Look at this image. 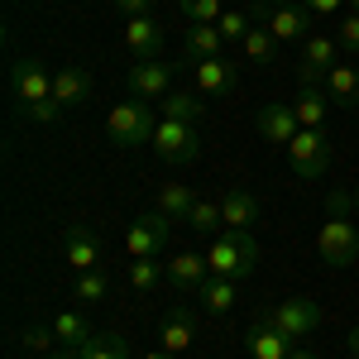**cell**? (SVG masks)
<instances>
[{
    "mask_svg": "<svg viewBox=\"0 0 359 359\" xmlns=\"http://www.w3.org/2000/svg\"><path fill=\"white\" fill-rule=\"evenodd\" d=\"M206 264H211L216 278L245 283V278L259 273V240H254L249 230H221L216 245H211V254H206Z\"/></svg>",
    "mask_w": 359,
    "mask_h": 359,
    "instance_id": "6da1fadb",
    "label": "cell"
},
{
    "mask_svg": "<svg viewBox=\"0 0 359 359\" xmlns=\"http://www.w3.org/2000/svg\"><path fill=\"white\" fill-rule=\"evenodd\" d=\"M158 106H149L144 96H125L120 106H111L106 115V135L120 144V149H135V144H154V130H158Z\"/></svg>",
    "mask_w": 359,
    "mask_h": 359,
    "instance_id": "7a4b0ae2",
    "label": "cell"
},
{
    "mask_svg": "<svg viewBox=\"0 0 359 359\" xmlns=\"http://www.w3.org/2000/svg\"><path fill=\"white\" fill-rule=\"evenodd\" d=\"M316 254L331 264V269H350L359 259V225L355 216H326L321 235H316Z\"/></svg>",
    "mask_w": 359,
    "mask_h": 359,
    "instance_id": "3957f363",
    "label": "cell"
},
{
    "mask_svg": "<svg viewBox=\"0 0 359 359\" xmlns=\"http://www.w3.org/2000/svg\"><path fill=\"white\" fill-rule=\"evenodd\" d=\"M287 163L297 177H326L331 168V135L326 130H297V139L287 144Z\"/></svg>",
    "mask_w": 359,
    "mask_h": 359,
    "instance_id": "277c9868",
    "label": "cell"
},
{
    "mask_svg": "<svg viewBox=\"0 0 359 359\" xmlns=\"http://www.w3.org/2000/svg\"><path fill=\"white\" fill-rule=\"evenodd\" d=\"M154 154L163 163H192L201 154V135L196 125H182V120H163L158 115V130H154Z\"/></svg>",
    "mask_w": 359,
    "mask_h": 359,
    "instance_id": "5b68a950",
    "label": "cell"
},
{
    "mask_svg": "<svg viewBox=\"0 0 359 359\" xmlns=\"http://www.w3.org/2000/svg\"><path fill=\"white\" fill-rule=\"evenodd\" d=\"M264 321H269L273 331H283L287 340H297V335H311L316 326H321V306L306 302V297H287V302L269 306V311H264Z\"/></svg>",
    "mask_w": 359,
    "mask_h": 359,
    "instance_id": "8992f818",
    "label": "cell"
},
{
    "mask_svg": "<svg viewBox=\"0 0 359 359\" xmlns=\"http://www.w3.org/2000/svg\"><path fill=\"white\" fill-rule=\"evenodd\" d=\"M10 91H15V101L29 111V106H39V101L53 96V72L43 62H34V57H20L10 67Z\"/></svg>",
    "mask_w": 359,
    "mask_h": 359,
    "instance_id": "52a82bcc",
    "label": "cell"
},
{
    "mask_svg": "<svg viewBox=\"0 0 359 359\" xmlns=\"http://www.w3.org/2000/svg\"><path fill=\"white\" fill-rule=\"evenodd\" d=\"M168 230H172V221H168L163 211L139 216V221L125 230V254H130V259H154V254L168 245Z\"/></svg>",
    "mask_w": 359,
    "mask_h": 359,
    "instance_id": "ba28073f",
    "label": "cell"
},
{
    "mask_svg": "<svg viewBox=\"0 0 359 359\" xmlns=\"http://www.w3.org/2000/svg\"><path fill=\"white\" fill-rule=\"evenodd\" d=\"M335 39H326V34H311V39H302V62H297V77H302V86H321L326 82V72L335 67Z\"/></svg>",
    "mask_w": 359,
    "mask_h": 359,
    "instance_id": "9c48e42d",
    "label": "cell"
},
{
    "mask_svg": "<svg viewBox=\"0 0 359 359\" xmlns=\"http://www.w3.org/2000/svg\"><path fill=\"white\" fill-rule=\"evenodd\" d=\"M130 96H144V101H163L168 91H172V67L168 62H158V57H144V62H135L130 67Z\"/></svg>",
    "mask_w": 359,
    "mask_h": 359,
    "instance_id": "30bf717a",
    "label": "cell"
},
{
    "mask_svg": "<svg viewBox=\"0 0 359 359\" xmlns=\"http://www.w3.org/2000/svg\"><path fill=\"white\" fill-rule=\"evenodd\" d=\"M264 15V29L273 34L278 43H297V39H311V10L306 5H278V10H259Z\"/></svg>",
    "mask_w": 359,
    "mask_h": 359,
    "instance_id": "8fae6325",
    "label": "cell"
},
{
    "mask_svg": "<svg viewBox=\"0 0 359 359\" xmlns=\"http://www.w3.org/2000/svg\"><path fill=\"white\" fill-rule=\"evenodd\" d=\"M101 259H106V249L96 240V230H91V225H72V230H67V269L91 273V269H101Z\"/></svg>",
    "mask_w": 359,
    "mask_h": 359,
    "instance_id": "7c38bea8",
    "label": "cell"
},
{
    "mask_svg": "<svg viewBox=\"0 0 359 359\" xmlns=\"http://www.w3.org/2000/svg\"><path fill=\"white\" fill-rule=\"evenodd\" d=\"M297 111L292 106H283V101H269V106H259V135L269 139V144H292L297 139Z\"/></svg>",
    "mask_w": 359,
    "mask_h": 359,
    "instance_id": "4fadbf2b",
    "label": "cell"
},
{
    "mask_svg": "<svg viewBox=\"0 0 359 359\" xmlns=\"http://www.w3.org/2000/svg\"><path fill=\"white\" fill-rule=\"evenodd\" d=\"M245 350H249V359H287L292 355V340H287L283 331H273V326L259 316V321L245 331Z\"/></svg>",
    "mask_w": 359,
    "mask_h": 359,
    "instance_id": "5bb4252c",
    "label": "cell"
},
{
    "mask_svg": "<svg viewBox=\"0 0 359 359\" xmlns=\"http://www.w3.org/2000/svg\"><path fill=\"white\" fill-rule=\"evenodd\" d=\"M53 101L62 111L86 106V101H91V72H86V67H57L53 72Z\"/></svg>",
    "mask_w": 359,
    "mask_h": 359,
    "instance_id": "9a60e30c",
    "label": "cell"
},
{
    "mask_svg": "<svg viewBox=\"0 0 359 359\" xmlns=\"http://www.w3.org/2000/svg\"><path fill=\"white\" fill-rule=\"evenodd\" d=\"M206 278H211V264H206V254H192V249H182L177 259H168V283H172L177 292H196Z\"/></svg>",
    "mask_w": 359,
    "mask_h": 359,
    "instance_id": "2e32d148",
    "label": "cell"
},
{
    "mask_svg": "<svg viewBox=\"0 0 359 359\" xmlns=\"http://www.w3.org/2000/svg\"><path fill=\"white\" fill-rule=\"evenodd\" d=\"M192 82L201 96H225L230 86H235V62H225V57H201L192 62Z\"/></svg>",
    "mask_w": 359,
    "mask_h": 359,
    "instance_id": "e0dca14e",
    "label": "cell"
},
{
    "mask_svg": "<svg viewBox=\"0 0 359 359\" xmlns=\"http://www.w3.org/2000/svg\"><path fill=\"white\" fill-rule=\"evenodd\" d=\"M196 340V326L192 316L177 306V311H168L163 321H158V350H168V355H182V350H192Z\"/></svg>",
    "mask_w": 359,
    "mask_h": 359,
    "instance_id": "ac0fdd59",
    "label": "cell"
},
{
    "mask_svg": "<svg viewBox=\"0 0 359 359\" xmlns=\"http://www.w3.org/2000/svg\"><path fill=\"white\" fill-rule=\"evenodd\" d=\"M221 216H225V230H249V225L259 221V196L249 192V187H230L221 196Z\"/></svg>",
    "mask_w": 359,
    "mask_h": 359,
    "instance_id": "d6986e66",
    "label": "cell"
},
{
    "mask_svg": "<svg viewBox=\"0 0 359 359\" xmlns=\"http://www.w3.org/2000/svg\"><path fill=\"white\" fill-rule=\"evenodd\" d=\"M125 48L144 62V57H158V48H163V29L154 25L149 15H139V20H125Z\"/></svg>",
    "mask_w": 359,
    "mask_h": 359,
    "instance_id": "ffe728a7",
    "label": "cell"
},
{
    "mask_svg": "<svg viewBox=\"0 0 359 359\" xmlns=\"http://www.w3.org/2000/svg\"><path fill=\"white\" fill-rule=\"evenodd\" d=\"M326 106H331L326 86H302V91H297V101H292L297 125H302V130H321V125H326Z\"/></svg>",
    "mask_w": 359,
    "mask_h": 359,
    "instance_id": "44dd1931",
    "label": "cell"
},
{
    "mask_svg": "<svg viewBox=\"0 0 359 359\" xmlns=\"http://www.w3.org/2000/svg\"><path fill=\"white\" fill-rule=\"evenodd\" d=\"M326 96H331V106H359V72L350 62H335L326 72Z\"/></svg>",
    "mask_w": 359,
    "mask_h": 359,
    "instance_id": "7402d4cb",
    "label": "cell"
},
{
    "mask_svg": "<svg viewBox=\"0 0 359 359\" xmlns=\"http://www.w3.org/2000/svg\"><path fill=\"white\" fill-rule=\"evenodd\" d=\"M235 287H240L235 278H216V273H211L206 283H201V287H196V297H201V306H206L211 316H225V311L235 306V297H240Z\"/></svg>",
    "mask_w": 359,
    "mask_h": 359,
    "instance_id": "603a6c76",
    "label": "cell"
},
{
    "mask_svg": "<svg viewBox=\"0 0 359 359\" xmlns=\"http://www.w3.org/2000/svg\"><path fill=\"white\" fill-rule=\"evenodd\" d=\"M221 25H192L187 34H182V48H187V57L192 62H201V57H221Z\"/></svg>",
    "mask_w": 359,
    "mask_h": 359,
    "instance_id": "cb8c5ba5",
    "label": "cell"
},
{
    "mask_svg": "<svg viewBox=\"0 0 359 359\" xmlns=\"http://www.w3.org/2000/svg\"><path fill=\"white\" fill-rule=\"evenodd\" d=\"M206 111L201 106V91H168L158 101V115L163 120H182V125H196V115Z\"/></svg>",
    "mask_w": 359,
    "mask_h": 359,
    "instance_id": "d4e9b609",
    "label": "cell"
},
{
    "mask_svg": "<svg viewBox=\"0 0 359 359\" xmlns=\"http://www.w3.org/2000/svg\"><path fill=\"white\" fill-rule=\"evenodd\" d=\"M192 206H196V196H192L187 182H163V187H158V211H163L168 221H187Z\"/></svg>",
    "mask_w": 359,
    "mask_h": 359,
    "instance_id": "484cf974",
    "label": "cell"
},
{
    "mask_svg": "<svg viewBox=\"0 0 359 359\" xmlns=\"http://www.w3.org/2000/svg\"><path fill=\"white\" fill-rule=\"evenodd\" d=\"M53 331H57V345H67V350H82L86 340H91V321H86L82 311H62V316H57L53 321Z\"/></svg>",
    "mask_w": 359,
    "mask_h": 359,
    "instance_id": "4316f807",
    "label": "cell"
},
{
    "mask_svg": "<svg viewBox=\"0 0 359 359\" xmlns=\"http://www.w3.org/2000/svg\"><path fill=\"white\" fill-rule=\"evenodd\" d=\"M72 297L82 306H96L111 297V273L106 269H91V273H77V283H72Z\"/></svg>",
    "mask_w": 359,
    "mask_h": 359,
    "instance_id": "83f0119b",
    "label": "cell"
},
{
    "mask_svg": "<svg viewBox=\"0 0 359 359\" xmlns=\"http://www.w3.org/2000/svg\"><path fill=\"white\" fill-rule=\"evenodd\" d=\"M77 355H82V359H130V340L115 335V331H106V335H91Z\"/></svg>",
    "mask_w": 359,
    "mask_h": 359,
    "instance_id": "f1b7e54d",
    "label": "cell"
},
{
    "mask_svg": "<svg viewBox=\"0 0 359 359\" xmlns=\"http://www.w3.org/2000/svg\"><path fill=\"white\" fill-rule=\"evenodd\" d=\"M187 225H192L196 235H221V230H225L221 201H196V206H192V216H187Z\"/></svg>",
    "mask_w": 359,
    "mask_h": 359,
    "instance_id": "f546056e",
    "label": "cell"
},
{
    "mask_svg": "<svg viewBox=\"0 0 359 359\" xmlns=\"http://www.w3.org/2000/svg\"><path fill=\"white\" fill-rule=\"evenodd\" d=\"M240 48H245V57H254V62H273V57H278V39L264 25H254L245 34V43H240Z\"/></svg>",
    "mask_w": 359,
    "mask_h": 359,
    "instance_id": "4dcf8cb0",
    "label": "cell"
},
{
    "mask_svg": "<svg viewBox=\"0 0 359 359\" xmlns=\"http://www.w3.org/2000/svg\"><path fill=\"white\" fill-rule=\"evenodd\" d=\"M163 278H168V269H158L154 259H130V287L135 292H154Z\"/></svg>",
    "mask_w": 359,
    "mask_h": 359,
    "instance_id": "1f68e13d",
    "label": "cell"
},
{
    "mask_svg": "<svg viewBox=\"0 0 359 359\" xmlns=\"http://www.w3.org/2000/svg\"><path fill=\"white\" fill-rule=\"evenodd\" d=\"M259 25V15H249V10H225L221 15V39L225 43H245V34Z\"/></svg>",
    "mask_w": 359,
    "mask_h": 359,
    "instance_id": "d6a6232c",
    "label": "cell"
},
{
    "mask_svg": "<svg viewBox=\"0 0 359 359\" xmlns=\"http://www.w3.org/2000/svg\"><path fill=\"white\" fill-rule=\"evenodd\" d=\"M182 5V15L192 20V25H221V0H177Z\"/></svg>",
    "mask_w": 359,
    "mask_h": 359,
    "instance_id": "836d02e7",
    "label": "cell"
},
{
    "mask_svg": "<svg viewBox=\"0 0 359 359\" xmlns=\"http://www.w3.org/2000/svg\"><path fill=\"white\" fill-rule=\"evenodd\" d=\"M20 345H25L29 355H39V359H43V355H53L57 331H53V326H29V331L20 335Z\"/></svg>",
    "mask_w": 359,
    "mask_h": 359,
    "instance_id": "e575fe53",
    "label": "cell"
},
{
    "mask_svg": "<svg viewBox=\"0 0 359 359\" xmlns=\"http://www.w3.org/2000/svg\"><path fill=\"white\" fill-rule=\"evenodd\" d=\"M335 43L345 48V53H359V15H340V25H335Z\"/></svg>",
    "mask_w": 359,
    "mask_h": 359,
    "instance_id": "d590c367",
    "label": "cell"
},
{
    "mask_svg": "<svg viewBox=\"0 0 359 359\" xmlns=\"http://www.w3.org/2000/svg\"><path fill=\"white\" fill-rule=\"evenodd\" d=\"M326 216H355V187L326 196Z\"/></svg>",
    "mask_w": 359,
    "mask_h": 359,
    "instance_id": "8d00e7d4",
    "label": "cell"
},
{
    "mask_svg": "<svg viewBox=\"0 0 359 359\" xmlns=\"http://www.w3.org/2000/svg\"><path fill=\"white\" fill-rule=\"evenodd\" d=\"M25 115H29V120H34V125H53L57 115H62V106H57L53 96H48V101H39V106H29Z\"/></svg>",
    "mask_w": 359,
    "mask_h": 359,
    "instance_id": "74e56055",
    "label": "cell"
},
{
    "mask_svg": "<svg viewBox=\"0 0 359 359\" xmlns=\"http://www.w3.org/2000/svg\"><path fill=\"white\" fill-rule=\"evenodd\" d=\"M120 10H125V20H139V15H149V5L154 0H115Z\"/></svg>",
    "mask_w": 359,
    "mask_h": 359,
    "instance_id": "f35d334b",
    "label": "cell"
},
{
    "mask_svg": "<svg viewBox=\"0 0 359 359\" xmlns=\"http://www.w3.org/2000/svg\"><path fill=\"white\" fill-rule=\"evenodd\" d=\"M302 5L311 10V15H335V10H340L345 0H302Z\"/></svg>",
    "mask_w": 359,
    "mask_h": 359,
    "instance_id": "ab89813d",
    "label": "cell"
},
{
    "mask_svg": "<svg viewBox=\"0 0 359 359\" xmlns=\"http://www.w3.org/2000/svg\"><path fill=\"white\" fill-rule=\"evenodd\" d=\"M43 359H82V355H77V350H67V345H57L53 355H43Z\"/></svg>",
    "mask_w": 359,
    "mask_h": 359,
    "instance_id": "60d3db41",
    "label": "cell"
},
{
    "mask_svg": "<svg viewBox=\"0 0 359 359\" xmlns=\"http://www.w3.org/2000/svg\"><path fill=\"white\" fill-rule=\"evenodd\" d=\"M345 345H350V355L359 359V326H355V331H350V335H345Z\"/></svg>",
    "mask_w": 359,
    "mask_h": 359,
    "instance_id": "b9f144b4",
    "label": "cell"
},
{
    "mask_svg": "<svg viewBox=\"0 0 359 359\" xmlns=\"http://www.w3.org/2000/svg\"><path fill=\"white\" fill-rule=\"evenodd\" d=\"M278 5H297V0H259V10H278Z\"/></svg>",
    "mask_w": 359,
    "mask_h": 359,
    "instance_id": "7bdbcfd3",
    "label": "cell"
},
{
    "mask_svg": "<svg viewBox=\"0 0 359 359\" xmlns=\"http://www.w3.org/2000/svg\"><path fill=\"white\" fill-rule=\"evenodd\" d=\"M144 359H177V355H168V350H149Z\"/></svg>",
    "mask_w": 359,
    "mask_h": 359,
    "instance_id": "ee69618b",
    "label": "cell"
},
{
    "mask_svg": "<svg viewBox=\"0 0 359 359\" xmlns=\"http://www.w3.org/2000/svg\"><path fill=\"white\" fill-rule=\"evenodd\" d=\"M287 359H321V355H311V350H292Z\"/></svg>",
    "mask_w": 359,
    "mask_h": 359,
    "instance_id": "f6af8a7d",
    "label": "cell"
},
{
    "mask_svg": "<svg viewBox=\"0 0 359 359\" xmlns=\"http://www.w3.org/2000/svg\"><path fill=\"white\" fill-rule=\"evenodd\" d=\"M355 221H359V182H355Z\"/></svg>",
    "mask_w": 359,
    "mask_h": 359,
    "instance_id": "bcb514c9",
    "label": "cell"
},
{
    "mask_svg": "<svg viewBox=\"0 0 359 359\" xmlns=\"http://www.w3.org/2000/svg\"><path fill=\"white\" fill-rule=\"evenodd\" d=\"M350 10H355V15H359V0H350Z\"/></svg>",
    "mask_w": 359,
    "mask_h": 359,
    "instance_id": "7dc6e473",
    "label": "cell"
}]
</instances>
